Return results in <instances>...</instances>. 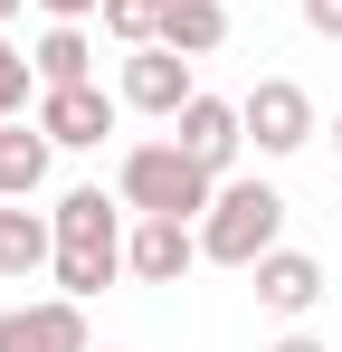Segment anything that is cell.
I'll return each instance as SVG.
<instances>
[{
  "mask_svg": "<svg viewBox=\"0 0 342 352\" xmlns=\"http://www.w3.org/2000/svg\"><path fill=\"white\" fill-rule=\"evenodd\" d=\"M266 352H323V343H314V333H285V343H266Z\"/></svg>",
  "mask_w": 342,
  "mask_h": 352,
  "instance_id": "obj_19",
  "label": "cell"
},
{
  "mask_svg": "<svg viewBox=\"0 0 342 352\" xmlns=\"http://www.w3.org/2000/svg\"><path fill=\"white\" fill-rule=\"evenodd\" d=\"M29 58H38V86H86V76H95V48H86V19H48V38H38Z\"/></svg>",
  "mask_w": 342,
  "mask_h": 352,
  "instance_id": "obj_13",
  "label": "cell"
},
{
  "mask_svg": "<svg viewBox=\"0 0 342 352\" xmlns=\"http://www.w3.org/2000/svg\"><path fill=\"white\" fill-rule=\"evenodd\" d=\"M266 248H285V190L276 181H219V200L200 210V257L247 276Z\"/></svg>",
  "mask_w": 342,
  "mask_h": 352,
  "instance_id": "obj_3",
  "label": "cell"
},
{
  "mask_svg": "<svg viewBox=\"0 0 342 352\" xmlns=\"http://www.w3.org/2000/svg\"><path fill=\"white\" fill-rule=\"evenodd\" d=\"M48 19H105V0H38Z\"/></svg>",
  "mask_w": 342,
  "mask_h": 352,
  "instance_id": "obj_18",
  "label": "cell"
},
{
  "mask_svg": "<svg viewBox=\"0 0 342 352\" xmlns=\"http://www.w3.org/2000/svg\"><path fill=\"white\" fill-rule=\"evenodd\" d=\"M190 267H200V219H133V238H124V276L181 286Z\"/></svg>",
  "mask_w": 342,
  "mask_h": 352,
  "instance_id": "obj_6",
  "label": "cell"
},
{
  "mask_svg": "<svg viewBox=\"0 0 342 352\" xmlns=\"http://www.w3.org/2000/svg\"><path fill=\"white\" fill-rule=\"evenodd\" d=\"M238 115H247V143H257L266 162H285V153L314 143V96H304L295 76H257V86L238 96Z\"/></svg>",
  "mask_w": 342,
  "mask_h": 352,
  "instance_id": "obj_4",
  "label": "cell"
},
{
  "mask_svg": "<svg viewBox=\"0 0 342 352\" xmlns=\"http://www.w3.org/2000/svg\"><path fill=\"white\" fill-rule=\"evenodd\" d=\"M48 257H57V219L10 210V200H0V276H38Z\"/></svg>",
  "mask_w": 342,
  "mask_h": 352,
  "instance_id": "obj_12",
  "label": "cell"
},
{
  "mask_svg": "<svg viewBox=\"0 0 342 352\" xmlns=\"http://www.w3.org/2000/svg\"><path fill=\"white\" fill-rule=\"evenodd\" d=\"M29 86H38V58H19V48L0 38V124L19 115V105H29Z\"/></svg>",
  "mask_w": 342,
  "mask_h": 352,
  "instance_id": "obj_16",
  "label": "cell"
},
{
  "mask_svg": "<svg viewBox=\"0 0 342 352\" xmlns=\"http://www.w3.org/2000/svg\"><path fill=\"white\" fill-rule=\"evenodd\" d=\"M114 96H124L133 115H181L200 86H190V58L152 38V48H124V76H114Z\"/></svg>",
  "mask_w": 342,
  "mask_h": 352,
  "instance_id": "obj_5",
  "label": "cell"
},
{
  "mask_svg": "<svg viewBox=\"0 0 342 352\" xmlns=\"http://www.w3.org/2000/svg\"><path fill=\"white\" fill-rule=\"evenodd\" d=\"M333 153H342V115H333Z\"/></svg>",
  "mask_w": 342,
  "mask_h": 352,
  "instance_id": "obj_21",
  "label": "cell"
},
{
  "mask_svg": "<svg viewBox=\"0 0 342 352\" xmlns=\"http://www.w3.org/2000/svg\"><path fill=\"white\" fill-rule=\"evenodd\" d=\"M48 162H57V143L38 124H0V200H29L48 181Z\"/></svg>",
  "mask_w": 342,
  "mask_h": 352,
  "instance_id": "obj_11",
  "label": "cell"
},
{
  "mask_svg": "<svg viewBox=\"0 0 342 352\" xmlns=\"http://www.w3.org/2000/svg\"><path fill=\"white\" fill-rule=\"evenodd\" d=\"M219 38H228V10H219V0H171L162 48H181V58H209Z\"/></svg>",
  "mask_w": 342,
  "mask_h": 352,
  "instance_id": "obj_14",
  "label": "cell"
},
{
  "mask_svg": "<svg viewBox=\"0 0 342 352\" xmlns=\"http://www.w3.org/2000/svg\"><path fill=\"white\" fill-rule=\"evenodd\" d=\"M171 19V0H105V38H124V48H152Z\"/></svg>",
  "mask_w": 342,
  "mask_h": 352,
  "instance_id": "obj_15",
  "label": "cell"
},
{
  "mask_svg": "<svg viewBox=\"0 0 342 352\" xmlns=\"http://www.w3.org/2000/svg\"><path fill=\"white\" fill-rule=\"evenodd\" d=\"M114 200H124L133 219H200V210L219 200V172L190 162L181 143H133V153L114 162Z\"/></svg>",
  "mask_w": 342,
  "mask_h": 352,
  "instance_id": "obj_2",
  "label": "cell"
},
{
  "mask_svg": "<svg viewBox=\"0 0 342 352\" xmlns=\"http://www.w3.org/2000/svg\"><path fill=\"white\" fill-rule=\"evenodd\" d=\"M38 133H48L57 153H86V143L114 133V96L95 76H86V86H38Z\"/></svg>",
  "mask_w": 342,
  "mask_h": 352,
  "instance_id": "obj_8",
  "label": "cell"
},
{
  "mask_svg": "<svg viewBox=\"0 0 342 352\" xmlns=\"http://www.w3.org/2000/svg\"><path fill=\"white\" fill-rule=\"evenodd\" d=\"M247 276H257V305H266V314H285V324L323 305V257H304V248H266Z\"/></svg>",
  "mask_w": 342,
  "mask_h": 352,
  "instance_id": "obj_10",
  "label": "cell"
},
{
  "mask_svg": "<svg viewBox=\"0 0 342 352\" xmlns=\"http://www.w3.org/2000/svg\"><path fill=\"white\" fill-rule=\"evenodd\" d=\"M304 29L314 38H342V0H304Z\"/></svg>",
  "mask_w": 342,
  "mask_h": 352,
  "instance_id": "obj_17",
  "label": "cell"
},
{
  "mask_svg": "<svg viewBox=\"0 0 342 352\" xmlns=\"http://www.w3.org/2000/svg\"><path fill=\"white\" fill-rule=\"evenodd\" d=\"M0 352H95L86 343V305L76 295H38L0 314Z\"/></svg>",
  "mask_w": 342,
  "mask_h": 352,
  "instance_id": "obj_7",
  "label": "cell"
},
{
  "mask_svg": "<svg viewBox=\"0 0 342 352\" xmlns=\"http://www.w3.org/2000/svg\"><path fill=\"white\" fill-rule=\"evenodd\" d=\"M48 219H57V257H48L57 295H76V305L105 295L114 276H124V238H133V229H124V200H105L95 181H76Z\"/></svg>",
  "mask_w": 342,
  "mask_h": 352,
  "instance_id": "obj_1",
  "label": "cell"
},
{
  "mask_svg": "<svg viewBox=\"0 0 342 352\" xmlns=\"http://www.w3.org/2000/svg\"><path fill=\"white\" fill-rule=\"evenodd\" d=\"M19 10H29V0H0V19H19Z\"/></svg>",
  "mask_w": 342,
  "mask_h": 352,
  "instance_id": "obj_20",
  "label": "cell"
},
{
  "mask_svg": "<svg viewBox=\"0 0 342 352\" xmlns=\"http://www.w3.org/2000/svg\"><path fill=\"white\" fill-rule=\"evenodd\" d=\"M171 143H181L190 162H209V172L228 181V162H238V143H247V115H238L228 96H190V105L171 115Z\"/></svg>",
  "mask_w": 342,
  "mask_h": 352,
  "instance_id": "obj_9",
  "label": "cell"
}]
</instances>
